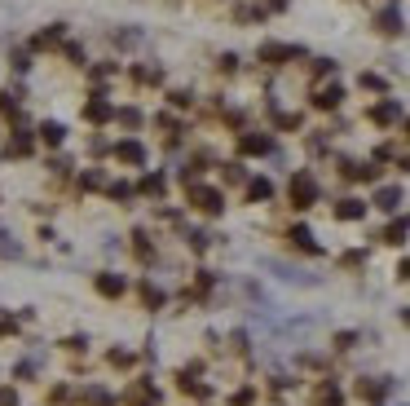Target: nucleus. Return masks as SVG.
<instances>
[{"label":"nucleus","instance_id":"obj_1","mask_svg":"<svg viewBox=\"0 0 410 406\" xmlns=\"http://www.w3.org/2000/svg\"><path fill=\"white\" fill-rule=\"evenodd\" d=\"M292 203L296 208H313V203H318V182H313V173L292 177Z\"/></svg>","mask_w":410,"mask_h":406},{"label":"nucleus","instance_id":"obj_2","mask_svg":"<svg viewBox=\"0 0 410 406\" xmlns=\"http://www.w3.org/2000/svg\"><path fill=\"white\" fill-rule=\"evenodd\" d=\"M190 203H195L199 212H208V217H216V212L225 208V199H221V190H216V186H195V190H190Z\"/></svg>","mask_w":410,"mask_h":406},{"label":"nucleus","instance_id":"obj_3","mask_svg":"<svg viewBox=\"0 0 410 406\" xmlns=\"http://www.w3.org/2000/svg\"><path fill=\"white\" fill-rule=\"evenodd\" d=\"M287 58H300V49H296V44H260V62H269V67H283L287 62Z\"/></svg>","mask_w":410,"mask_h":406},{"label":"nucleus","instance_id":"obj_4","mask_svg":"<svg viewBox=\"0 0 410 406\" xmlns=\"http://www.w3.org/2000/svg\"><path fill=\"white\" fill-rule=\"evenodd\" d=\"M115 155H119V159H124V164H137V168H141V164H146V146H141V141H119V146H115Z\"/></svg>","mask_w":410,"mask_h":406},{"label":"nucleus","instance_id":"obj_5","mask_svg":"<svg viewBox=\"0 0 410 406\" xmlns=\"http://www.w3.org/2000/svg\"><path fill=\"white\" fill-rule=\"evenodd\" d=\"M128 402H132V406H154V402H159V389H150L146 380H141V385L128 389Z\"/></svg>","mask_w":410,"mask_h":406},{"label":"nucleus","instance_id":"obj_6","mask_svg":"<svg viewBox=\"0 0 410 406\" xmlns=\"http://www.w3.org/2000/svg\"><path fill=\"white\" fill-rule=\"evenodd\" d=\"M40 137H44V146H62V141H66V128L57 124V119H44V124H40Z\"/></svg>","mask_w":410,"mask_h":406},{"label":"nucleus","instance_id":"obj_7","mask_svg":"<svg viewBox=\"0 0 410 406\" xmlns=\"http://www.w3.org/2000/svg\"><path fill=\"white\" fill-rule=\"evenodd\" d=\"M111 102H106V93H93V102H89V119L93 124H102V119H111Z\"/></svg>","mask_w":410,"mask_h":406},{"label":"nucleus","instance_id":"obj_8","mask_svg":"<svg viewBox=\"0 0 410 406\" xmlns=\"http://www.w3.org/2000/svg\"><path fill=\"white\" fill-rule=\"evenodd\" d=\"M62 35H66V27H62V22H53L49 31H40V35H35V40H31V49H49V44H57V40H62Z\"/></svg>","mask_w":410,"mask_h":406},{"label":"nucleus","instance_id":"obj_9","mask_svg":"<svg viewBox=\"0 0 410 406\" xmlns=\"http://www.w3.org/2000/svg\"><path fill=\"white\" fill-rule=\"evenodd\" d=\"M397 115H402V106H397L393 98H389V102H380V106H375V111H371V119H375V124H393V119H397Z\"/></svg>","mask_w":410,"mask_h":406},{"label":"nucleus","instance_id":"obj_10","mask_svg":"<svg viewBox=\"0 0 410 406\" xmlns=\"http://www.w3.org/2000/svg\"><path fill=\"white\" fill-rule=\"evenodd\" d=\"M397 203H402V190L397 186H384L375 195V208H384V212H397Z\"/></svg>","mask_w":410,"mask_h":406},{"label":"nucleus","instance_id":"obj_11","mask_svg":"<svg viewBox=\"0 0 410 406\" xmlns=\"http://www.w3.org/2000/svg\"><path fill=\"white\" fill-rule=\"evenodd\" d=\"M362 212H366V203H362V199H344L340 208H335V217H340V221H357Z\"/></svg>","mask_w":410,"mask_h":406},{"label":"nucleus","instance_id":"obj_12","mask_svg":"<svg viewBox=\"0 0 410 406\" xmlns=\"http://www.w3.org/2000/svg\"><path fill=\"white\" fill-rule=\"evenodd\" d=\"M238 146H243V155H269L274 141H269V137H243Z\"/></svg>","mask_w":410,"mask_h":406},{"label":"nucleus","instance_id":"obj_13","mask_svg":"<svg viewBox=\"0 0 410 406\" xmlns=\"http://www.w3.org/2000/svg\"><path fill=\"white\" fill-rule=\"evenodd\" d=\"M340 98H344V93L331 85V89H322L318 98H313V106H318V111H331V106H340Z\"/></svg>","mask_w":410,"mask_h":406},{"label":"nucleus","instance_id":"obj_14","mask_svg":"<svg viewBox=\"0 0 410 406\" xmlns=\"http://www.w3.org/2000/svg\"><path fill=\"white\" fill-rule=\"evenodd\" d=\"M98 292L119 296V292H124V279H119V274H98Z\"/></svg>","mask_w":410,"mask_h":406},{"label":"nucleus","instance_id":"obj_15","mask_svg":"<svg viewBox=\"0 0 410 406\" xmlns=\"http://www.w3.org/2000/svg\"><path fill=\"white\" fill-rule=\"evenodd\" d=\"M292 238H296V247H305V252H322L318 243H313V234H309V225H296L292 230Z\"/></svg>","mask_w":410,"mask_h":406},{"label":"nucleus","instance_id":"obj_16","mask_svg":"<svg viewBox=\"0 0 410 406\" xmlns=\"http://www.w3.org/2000/svg\"><path fill=\"white\" fill-rule=\"evenodd\" d=\"M380 31L397 35V31H402V14H397V9H384V14H380Z\"/></svg>","mask_w":410,"mask_h":406},{"label":"nucleus","instance_id":"obj_17","mask_svg":"<svg viewBox=\"0 0 410 406\" xmlns=\"http://www.w3.org/2000/svg\"><path fill=\"white\" fill-rule=\"evenodd\" d=\"M31 146H35V137H31V133H22V128H18V137L9 141V155H31Z\"/></svg>","mask_w":410,"mask_h":406},{"label":"nucleus","instance_id":"obj_18","mask_svg":"<svg viewBox=\"0 0 410 406\" xmlns=\"http://www.w3.org/2000/svg\"><path fill=\"white\" fill-rule=\"evenodd\" d=\"M269 195H274V186L265 182V177H256V182L247 186V199H269Z\"/></svg>","mask_w":410,"mask_h":406},{"label":"nucleus","instance_id":"obj_19","mask_svg":"<svg viewBox=\"0 0 410 406\" xmlns=\"http://www.w3.org/2000/svg\"><path fill=\"white\" fill-rule=\"evenodd\" d=\"M0 406H18V389L14 385H0Z\"/></svg>","mask_w":410,"mask_h":406},{"label":"nucleus","instance_id":"obj_20","mask_svg":"<svg viewBox=\"0 0 410 406\" xmlns=\"http://www.w3.org/2000/svg\"><path fill=\"white\" fill-rule=\"evenodd\" d=\"M402 234H406V221H397L389 234H384V243H402Z\"/></svg>","mask_w":410,"mask_h":406},{"label":"nucleus","instance_id":"obj_21","mask_svg":"<svg viewBox=\"0 0 410 406\" xmlns=\"http://www.w3.org/2000/svg\"><path fill=\"white\" fill-rule=\"evenodd\" d=\"M362 89H375V93H384V89H389V85H384V80H380V76H362Z\"/></svg>","mask_w":410,"mask_h":406},{"label":"nucleus","instance_id":"obj_22","mask_svg":"<svg viewBox=\"0 0 410 406\" xmlns=\"http://www.w3.org/2000/svg\"><path fill=\"white\" fill-rule=\"evenodd\" d=\"M119 119H124V124H141V111H132V106H128V111H119Z\"/></svg>","mask_w":410,"mask_h":406},{"label":"nucleus","instance_id":"obj_23","mask_svg":"<svg viewBox=\"0 0 410 406\" xmlns=\"http://www.w3.org/2000/svg\"><path fill=\"white\" fill-rule=\"evenodd\" d=\"M247 402H251V389H243V393H234V402H230V406H247Z\"/></svg>","mask_w":410,"mask_h":406},{"label":"nucleus","instance_id":"obj_24","mask_svg":"<svg viewBox=\"0 0 410 406\" xmlns=\"http://www.w3.org/2000/svg\"><path fill=\"white\" fill-rule=\"evenodd\" d=\"M402 279H410V261H402Z\"/></svg>","mask_w":410,"mask_h":406},{"label":"nucleus","instance_id":"obj_25","mask_svg":"<svg viewBox=\"0 0 410 406\" xmlns=\"http://www.w3.org/2000/svg\"><path fill=\"white\" fill-rule=\"evenodd\" d=\"M406 133H410V119H406Z\"/></svg>","mask_w":410,"mask_h":406}]
</instances>
